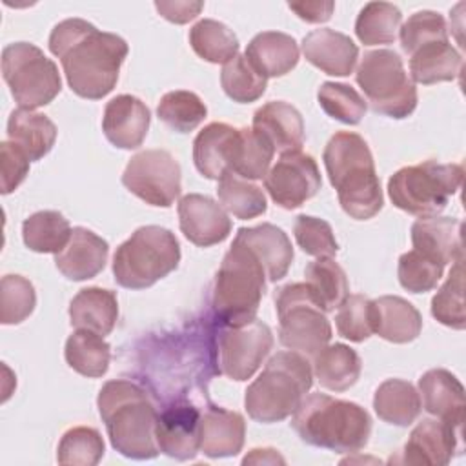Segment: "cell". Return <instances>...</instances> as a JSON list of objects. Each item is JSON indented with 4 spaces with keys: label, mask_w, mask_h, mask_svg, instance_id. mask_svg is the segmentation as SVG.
I'll return each instance as SVG.
<instances>
[{
    "label": "cell",
    "mask_w": 466,
    "mask_h": 466,
    "mask_svg": "<svg viewBox=\"0 0 466 466\" xmlns=\"http://www.w3.org/2000/svg\"><path fill=\"white\" fill-rule=\"evenodd\" d=\"M47 44L58 56L71 91L87 100H100L113 91L129 53L122 36L100 31L84 18L58 22Z\"/></svg>",
    "instance_id": "1"
},
{
    "label": "cell",
    "mask_w": 466,
    "mask_h": 466,
    "mask_svg": "<svg viewBox=\"0 0 466 466\" xmlns=\"http://www.w3.org/2000/svg\"><path fill=\"white\" fill-rule=\"evenodd\" d=\"M96 406L109 442L120 455L135 461L158 455V411L142 386L126 379L107 380L98 391Z\"/></svg>",
    "instance_id": "2"
},
{
    "label": "cell",
    "mask_w": 466,
    "mask_h": 466,
    "mask_svg": "<svg viewBox=\"0 0 466 466\" xmlns=\"http://www.w3.org/2000/svg\"><path fill=\"white\" fill-rule=\"evenodd\" d=\"M339 204L355 220L373 218L384 204L380 180L368 142L351 131L335 133L322 153Z\"/></svg>",
    "instance_id": "3"
},
{
    "label": "cell",
    "mask_w": 466,
    "mask_h": 466,
    "mask_svg": "<svg viewBox=\"0 0 466 466\" xmlns=\"http://www.w3.org/2000/svg\"><path fill=\"white\" fill-rule=\"evenodd\" d=\"M291 428L309 446L337 453H357L370 441L371 417L357 402L311 393L293 411Z\"/></svg>",
    "instance_id": "4"
},
{
    "label": "cell",
    "mask_w": 466,
    "mask_h": 466,
    "mask_svg": "<svg viewBox=\"0 0 466 466\" xmlns=\"http://www.w3.org/2000/svg\"><path fill=\"white\" fill-rule=\"evenodd\" d=\"M311 386L313 370L308 357L291 350L279 351L248 386L244 408L257 422H280L293 415Z\"/></svg>",
    "instance_id": "5"
},
{
    "label": "cell",
    "mask_w": 466,
    "mask_h": 466,
    "mask_svg": "<svg viewBox=\"0 0 466 466\" xmlns=\"http://www.w3.org/2000/svg\"><path fill=\"white\" fill-rule=\"evenodd\" d=\"M266 271L255 253L233 238L215 275L211 306L224 326H242L257 319L266 291Z\"/></svg>",
    "instance_id": "6"
},
{
    "label": "cell",
    "mask_w": 466,
    "mask_h": 466,
    "mask_svg": "<svg viewBox=\"0 0 466 466\" xmlns=\"http://www.w3.org/2000/svg\"><path fill=\"white\" fill-rule=\"evenodd\" d=\"M180 244L162 226H142L113 255L115 282L127 289L151 288L178 268Z\"/></svg>",
    "instance_id": "7"
},
{
    "label": "cell",
    "mask_w": 466,
    "mask_h": 466,
    "mask_svg": "<svg viewBox=\"0 0 466 466\" xmlns=\"http://www.w3.org/2000/svg\"><path fill=\"white\" fill-rule=\"evenodd\" d=\"M462 177L461 164L426 160L395 171L388 180V195L395 208L410 215L435 217L459 191Z\"/></svg>",
    "instance_id": "8"
},
{
    "label": "cell",
    "mask_w": 466,
    "mask_h": 466,
    "mask_svg": "<svg viewBox=\"0 0 466 466\" xmlns=\"http://www.w3.org/2000/svg\"><path fill=\"white\" fill-rule=\"evenodd\" d=\"M355 80L375 113L400 120L417 107V87L408 76L402 58L391 49L366 51Z\"/></svg>",
    "instance_id": "9"
},
{
    "label": "cell",
    "mask_w": 466,
    "mask_h": 466,
    "mask_svg": "<svg viewBox=\"0 0 466 466\" xmlns=\"http://www.w3.org/2000/svg\"><path fill=\"white\" fill-rule=\"evenodd\" d=\"M279 340L304 357H315L331 340V324L306 282L282 286L275 295Z\"/></svg>",
    "instance_id": "10"
},
{
    "label": "cell",
    "mask_w": 466,
    "mask_h": 466,
    "mask_svg": "<svg viewBox=\"0 0 466 466\" xmlns=\"http://www.w3.org/2000/svg\"><path fill=\"white\" fill-rule=\"evenodd\" d=\"M2 76L22 109L47 106L62 89L56 64L29 42H15L2 49Z\"/></svg>",
    "instance_id": "11"
},
{
    "label": "cell",
    "mask_w": 466,
    "mask_h": 466,
    "mask_svg": "<svg viewBox=\"0 0 466 466\" xmlns=\"http://www.w3.org/2000/svg\"><path fill=\"white\" fill-rule=\"evenodd\" d=\"M122 184L146 204L169 208L182 189L180 164L166 149H144L129 158Z\"/></svg>",
    "instance_id": "12"
},
{
    "label": "cell",
    "mask_w": 466,
    "mask_h": 466,
    "mask_svg": "<svg viewBox=\"0 0 466 466\" xmlns=\"http://www.w3.org/2000/svg\"><path fill=\"white\" fill-rule=\"evenodd\" d=\"M273 348L269 326L253 319L242 326H224L217 342L218 373L231 380H248L255 375Z\"/></svg>",
    "instance_id": "13"
},
{
    "label": "cell",
    "mask_w": 466,
    "mask_h": 466,
    "mask_svg": "<svg viewBox=\"0 0 466 466\" xmlns=\"http://www.w3.org/2000/svg\"><path fill=\"white\" fill-rule=\"evenodd\" d=\"M320 186L322 178L315 158L302 151L280 153L264 177V187L271 200L284 209L300 208L317 195Z\"/></svg>",
    "instance_id": "14"
},
{
    "label": "cell",
    "mask_w": 466,
    "mask_h": 466,
    "mask_svg": "<svg viewBox=\"0 0 466 466\" xmlns=\"http://www.w3.org/2000/svg\"><path fill=\"white\" fill-rule=\"evenodd\" d=\"M200 417L197 406L187 400H175L157 419L158 450L177 461H191L200 450Z\"/></svg>",
    "instance_id": "15"
},
{
    "label": "cell",
    "mask_w": 466,
    "mask_h": 466,
    "mask_svg": "<svg viewBox=\"0 0 466 466\" xmlns=\"http://www.w3.org/2000/svg\"><path fill=\"white\" fill-rule=\"evenodd\" d=\"M462 453V428L437 419H422L404 444L400 462L446 466Z\"/></svg>",
    "instance_id": "16"
},
{
    "label": "cell",
    "mask_w": 466,
    "mask_h": 466,
    "mask_svg": "<svg viewBox=\"0 0 466 466\" xmlns=\"http://www.w3.org/2000/svg\"><path fill=\"white\" fill-rule=\"evenodd\" d=\"M178 226L184 237L200 248L224 242L231 233V218L226 209L208 195L187 193L177 206Z\"/></svg>",
    "instance_id": "17"
},
{
    "label": "cell",
    "mask_w": 466,
    "mask_h": 466,
    "mask_svg": "<svg viewBox=\"0 0 466 466\" xmlns=\"http://www.w3.org/2000/svg\"><path fill=\"white\" fill-rule=\"evenodd\" d=\"M149 107L133 95H116L104 107L102 131L115 147H140L149 131Z\"/></svg>",
    "instance_id": "18"
},
{
    "label": "cell",
    "mask_w": 466,
    "mask_h": 466,
    "mask_svg": "<svg viewBox=\"0 0 466 466\" xmlns=\"http://www.w3.org/2000/svg\"><path fill=\"white\" fill-rule=\"evenodd\" d=\"M107 255V240L87 228L76 226L67 246L55 255V266L69 280H89L106 268Z\"/></svg>",
    "instance_id": "19"
},
{
    "label": "cell",
    "mask_w": 466,
    "mask_h": 466,
    "mask_svg": "<svg viewBox=\"0 0 466 466\" xmlns=\"http://www.w3.org/2000/svg\"><path fill=\"white\" fill-rule=\"evenodd\" d=\"M302 55L311 66L326 75L348 76L355 69L359 47L348 35L320 27L304 36Z\"/></svg>",
    "instance_id": "20"
},
{
    "label": "cell",
    "mask_w": 466,
    "mask_h": 466,
    "mask_svg": "<svg viewBox=\"0 0 466 466\" xmlns=\"http://www.w3.org/2000/svg\"><path fill=\"white\" fill-rule=\"evenodd\" d=\"M253 129L279 153L300 151L306 138L302 115L284 100H271L258 107L253 115Z\"/></svg>",
    "instance_id": "21"
},
{
    "label": "cell",
    "mask_w": 466,
    "mask_h": 466,
    "mask_svg": "<svg viewBox=\"0 0 466 466\" xmlns=\"http://www.w3.org/2000/svg\"><path fill=\"white\" fill-rule=\"evenodd\" d=\"M462 222L453 217H424L411 224L413 249L446 266L462 258Z\"/></svg>",
    "instance_id": "22"
},
{
    "label": "cell",
    "mask_w": 466,
    "mask_h": 466,
    "mask_svg": "<svg viewBox=\"0 0 466 466\" xmlns=\"http://www.w3.org/2000/svg\"><path fill=\"white\" fill-rule=\"evenodd\" d=\"M419 395L422 397V408L453 426L462 428L464 422V386L461 380L444 368L428 370L419 379Z\"/></svg>",
    "instance_id": "23"
},
{
    "label": "cell",
    "mask_w": 466,
    "mask_h": 466,
    "mask_svg": "<svg viewBox=\"0 0 466 466\" xmlns=\"http://www.w3.org/2000/svg\"><path fill=\"white\" fill-rule=\"evenodd\" d=\"M235 238L255 253L269 282H277L286 277L295 253L284 229L277 228L275 224L262 222L253 228H240Z\"/></svg>",
    "instance_id": "24"
},
{
    "label": "cell",
    "mask_w": 466,
    "mask_h": 466,
    "mask_svg": "<svg viewBox=\"0 0 466 466\" xmlns=\"http://www.w3.org/2000/svg\"><path fill=\"white\" fill-rule=\"evenodd\" d=\"M246 420L238 411L209 406L200 417V451L209 459L235 457L242 451Z\"/></svg>",
    "instance_id": "25"
},
{
    "label": "cell",
    "mask_w": 466,
    "mask_h": 466,
    "mask_svg": "<svg viewBox=\"0 0 466 466\" xmlns=\"http://www.w3.org/2000/svg\"><path fill=\"white\" fill-rule=\"evenodd\" d=\"M373 333L393 344H408L422 331V315L402 297L382 295L371 300Z\"/></svg>",
    "instance_id": "26"
},
{
    "label": "cell",
    "mask_w": 466,
    "mask_h": 466,
    "mask_svg": "<svg viewBox=\"0 0 466 466\" xmlns=\"http://www.w3.org/2000/svg\"><path fill=\"white\" fill-rule=\"evenodd\" d=\"M244 56L266 78L288 75L300 58V49L291 35L280 31H262L255 35Z\"/></svg>",
    "instance_id": "27"
},
{
    "label": "cell",
    "mask_w": 466,
    "mask_h": 466,
    "mask_svg": "<svg viewBox=\"0 0 466 466\" xmlns=\"http://www.w3.org/2000/svg\"><path fill=\"white\" fill-rule=\"evenodd\" d=\"M237 131L238 127L226 122H211L198 131L193 140V162L202 177L220 180L229 173Z\"/></svg>",
    "instance_id": "28"
},
{
    "label": "cell",
    "mask_w": 466,
    "mask_h": 466,
    "mask_svg": "<svg viewBox=\"0 0 466 466\" xmlns=\"http://www.w3.org/2000/svg\"><path fill=\"white\" fill-rule=\"evenodd\" d=\"M118 319L116 293L106 288H84L69 302V322L76 329H87L102 337L109 335Z\"/></svg>",
    "instance_id": "29"
},
{
    "label": "cell",
    "mask_w": 466,
    "mask_h": 466,
    "mask_svg": "<svg viewBox=\"0 0 466 466\" xmlns=\"http://www.w3.org/2000/svg\"><path fill=\"white\" fill-rule=\"evenodd\" d=\"M461 71L462 55L450 40L430 42L410 55V78L422 86L451 82L461 76Z\"/></svg>",
    "instance_id": "30"
},
{
    "label": "cell",
    "mask_w": 466,
    "mask_h": 466,
    "mask_svg": "<svg viewBox=\"0 0 466 466\" xmlns=\"http://www.w3.org/2000/svg\"><path fill=\"white\" fill-rule=\"evenodd\" d=\"M56 126L42 113L15 109L7 118V138L18 146L31 162L44 158L56 142Z\"/></svg>",
    "instance_id": "31"
},
{
    "label": "cell",
    "mask_w": 466,
    "mask_h": 466,
    "mask_svg": "<svg viewBox=\"0 0 466 466\" xmlns=\"http://www.w3.org/2000/svg\"><path fill=\"white\" fill-rule=\"evenodd\" d=\"M311 370L322 388L329 391H346L359 380L362 362L355 350L335 342L324 346L313 357Z\"/></svg>",
    "instance_id": "32"
},
{
    "label": "cell",
    "mask_w": 466,
    "mask_h": 466,
    "mask_svg": "<svg viewBox=\"0 0 466 466\" xmlns=\"http://www.w3.org/2000/svg\"><path fill=\"white\" fill-rule=\"evenodd\" d=\"M420 395L415 386L402 379H386L373 395L377 417L393 426H410L420 415Z\"/></svg>",
    "instance_id": "33"
},
{
    "label": "cell",
    "mask_w": 466,
    "mask_h": 466,
    "mask_svg": "<svg viewBox=\"0 0 466 466\" xmlns=\"http://www.w3.org/2000/svg\"><path fill=\"white\" fill-rule=\"evenodd\" d=\"M64 357L67 366L76 373L89 379H98L106 375L109 368L111 346L98 333L76 329L66 340Z\"/></svg>",
    "instance_id": "34"
},
{
    "label": "cell",
    "mask_w": 466,
    "mask_h": 466,
    "mask_svg": "<svg viewBox=\"0 0 466 466\" xmlns=\"http://www.w3.org/2000/svg\"><path fill=\"white\" fill-rule=\"evenodd\" d=\"M273 155V146L258 131L253 127H238L229 173H235L246 180L264 178L269 171Z\"/></svg>",
    "instance_id": "35"
},
{
    "label": "cell",
    "mask_w": 466,
    "mask_h": 466,
    "mask_svg": "<svg viewBox=\"0 0 466 466\" xmlns=\"http://www.w3.org/2000/svg\"><path fill=\"white\" fill-rule=\"evenodd\" d=\"M71 233L69 220L53 209L36 211L22 222L24 244L35 253H60L67 246Z\"/></svg>",
    "instance_id": "36"
},
{
    "label": "cell",
    "mask_w": 466,
    "mask_h": 466,
    "mask_svg": "<svg viewBox=\"0 0 466 466\" xmlns=\"http://www.w3.org/2000/svg\"><path fill=\"white\" fill-rule=\"evenodd\" d=\"M306 286L324 313L333 311L350 295L346 271L333 258H317L304 269Z\"/></svg>",
    "instance_id": "37"
},
{
    "label": "cell",
    "mask_w": 466,
    "mask_h": 466,
    "mask_svg": "<svg viewBox=\"0 0 466 466\" xmlns=\"http://www.w3.org/2000/svg\"><path fill=\"white\" fill-rule=\"evenodd\" d=\"M191 49L209 64H228L238 55L237 35L222 22L213 18L198 20L189 29Z\"/></svg>",
    "instance_id": "38"
},
{
    "label": "cell",
    "mask_w": 466,
    "mask_h": 466,
    "mask_svg": "<svg viewBox=\"0 0 466 466\" xmlns=\"http://www.w3.org/2000/svg\"><path fill=\"white\" fill-rule=\"evenodd\" d=\"M402 25V13L390 2H368L357 15L355 35L364 46L393 44Z\"/></svg>",
    "instance_id": "39"
},
{
    "label": "cell",
    "mask_w": 466,
    "mask_h": 466,
    "mask_svg": "<svg viewBox=\"0 0 466 466\" xmlns=\"http://www.w3.org/2000/svg\"><path fill=\"white\" fill-rule=\"evenodd\" d=\"M220 206L238 220L260 217L268 209L262 187L235 173H226L217 186Z\"/></svg>",
    "instance_id": "40"
},
{
    "label": "cell",
    "mask_w": 466,
    "mask_h": 466,
    "mask_svg": "<svg viewBox=\"0 0 466 466\" xmlns=\"http://www.w3.org/2000/svg\"><path fill=\"white\" fill-rule=\"evenodd\" d=\"M206 115L208 107L202 98L197 93L186 89L166 93L157 106L158 120L177 133L193 131L204 122Z\"/></svg>",
    "instance_id": "41"
},
{
    "label": "cell",
    "mask_w": 466,
    "mask_h": 466,
    "mask_svg": "<svg viewBox=\"0 0 466 466\" xmlns=\"http://www.w3.org/2000/svg\"><path fill=\"white\" fill-rule=\"evenodd\" d=\"M431 315L437 322L451 328H466V311H464V271L462 258L455 260L451 271L444 284L437 289L431 299Z\"/></svg>",
    "instance_id": "42"
},
{
    "label": "cell",
    "mask_w": 466,
    "mask_h": 466,
    "mask_svg": "<svg viewBox=\"0 0 466 466\" xmlns=\"http://www.w3.org/2000/svg\"><path fill=\"white\" fill-rule=\"evenodd\" d=\"M220 86L224 93L238 104L258 100L268 87V78L262 76L244 55H237L220 71Z\"/></svg>",
    "instance_id": "43"
},
{
    "label": "cell",
    "mask_w": 466,
    "mask_h": 466,
    "mask_svg": "<svg viewBox=\"0 0 466 466\" xmlns=\"http://www.w3.org/2000/svg\"><path fill=\"white\" fill-rule=\"evenodd\" d=\"M104 451L106 444L98 430L75 426L62 435L56 448V461L69 466H95L102 461Z\"/></svg>",
    "instance_id": "44"
},
{
    "label": "cell",
    "mask_w": 466,
    "mask_h": 466,
    "mask_svg": "<svg viewBox=\"0 0 466 466\" xmlns=\"http://www.w3.org/2000/svg\"><path fill=\"white\" fill-rule=\"evenodd\" d=\"M317 100L328 116L348 126H357L368 109L362 95L355 87L342 82L320 84Z\"/></svg>",
    "instance_id": "45"
},
{
    "label": "cell",
    "mask_w": 466,
    "mask_h": 466,
    "mask_svg": "<svg viewBox=\"0 0 466 466\" xmlns=\"http://www.w3.org/2000/svg\"><path fill=\"white\" fill-rule=\"evenodd\" d=\"M36 306L35 286L22 275H4L0 282V322L5 326L24 322Z\"/></svg>",
    "instance_id": "46"
},
{
    "label": "cell",
    "mask_w": 466,
    "mask_h": 466,
    "mask_svg": "<svg viewBox=\"0 0 466 466\" xmlns=\"http://www.w3.org/2000/svg\"><path fill=\"white\" fill-rule=\"evenodd\" d=\"M400 47L410 56L419 47L437 42V40H448V25L441 13L422 9L413 13L399 29Z\"/></svg>",
    "instance_id": "47"
},
{
    "label": "cell",
    "mask_w": 466,
    "mask_h": 466,
    "mask_svg": "<svg viewBox=\"0 0 466 466\" xmlns=\"http://www.w3.org/2000/svg\"><path fill=\"white\" fill-rule=\"evenodd\" d=\"M444 266L422 255L417 249H410L400 255L397 275L399 282L410 293H426L437 288L442 279Z\"/></svg>",
    "instance_id": "48"
},
{
    "label": "cell",
    "mask_w": 466,
    "mask_h": 466,
    "mask_svg": "<svg viewBox=\"0 0 466 466\" xmlns=\"http://www.w3.org/2000/svg\"><path fill=\"white\" fill-rule=\"evenodd\" d=\"M335 326L340 337L350 342H364L371 337V300L364 295H348L337 308Z\"/></svg>",
    "instance_id": "49"
},
{
    "label": "cell",
    "mask_w": 466,
    "mask_h": 466,
    "mask_svg": "<svg viewBox=\"0 0 466 466\" xmlns=\"http://www.w3.org/2000/svg\"><path fill=\"white\" fill-rule=\"evenodd\" d=\"M293 235L299 248L306 255L317 258H331L339 251L331 226L319 217L299 215L293 226Z\"/></svg>",
    "instance_id": "50"
},
{
    "label": "cell",
    "mask_w": 466,
    "mask_h": 466,
    "mask_svg": "<svg viewBox=\"0 0 466 466\" xmlns=\"http://www.w3.org/2000/svg\"><path fill=\"white\" fill-rule=\"evenodd\" d=\"M27 155L9 140L0 144V171H2V195L13 193L29 173Z\"/></svg>",
    "instance_id": "51"
},
{
    "label": "cell",
    "mask_w": 466,
    "mask_h": 466,
    "mask_svg": "<svg viewBox=\"0 0 466 466\" xmlns=\"http://www.w3.org/2000/svg\"><path fill=\"white\" fill-rule=\"evenodd\" d=\"M202 2H191V0H158L155 2V9L160 13L162 18L173 22V24H187L189 20L197 18L202 11Z\"/></svg>",
    "instance_id": "52"
},
{
    "label": "cell",
    "mask_w": 466,
    "mask_h": 466,
    "mask_svg": "<svg viewBox=\"0 0 466 466\" xmlns=\"http://www.w3.org/2000/svg\"><path fill=\"white\" fill-rule=\"evenodd\" d=\"M288 7L304 22L309 24H322L328 22L333 15L335 9V2L328 0V2H289Z\"/></svg>",
    "instance_id": "53"
},
{
    "label": "cell",
    "mask_w": 466,
    "mask_h": 466,
    "mask_svg": "<svg viewBox=\"0 0 466 466\" xmlns=\"http://www.w3.org/2000/svg\"><path fill=\"white\" fill-rule=\"evenodd\" d=\"M284 464L286 459L273 448H253L244 459L242 464Z\"/></svg>",
    "instance_id": "54"
}]
</instances>
